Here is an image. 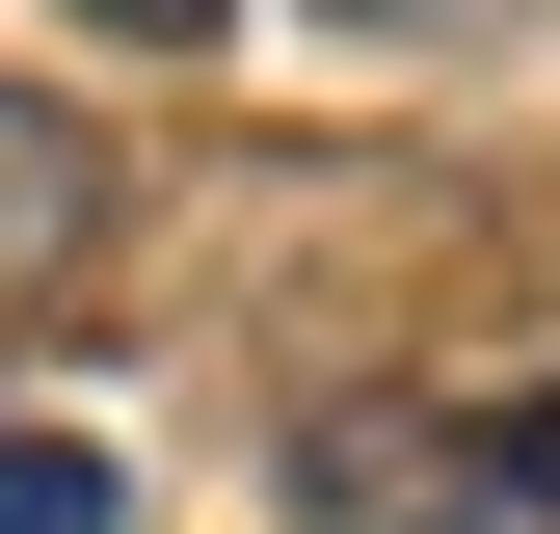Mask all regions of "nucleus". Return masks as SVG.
Segmentation results:
<instances>
[{"mask_svg":"<svg viewBox=\"0 0 560 534\" xmlns=\"http://www.w3.org/2000/svg\"><path fill=\"white\" fill-rule=\"evenodd\" d=\"M81 27H133V54H187V27H214V0H81Z\"/></svg>","mask_w":560,"mask_h":534,"instance_id":"3","label":"nucleus"},{"mask_svg":"<svg viewBox=\"0 0 560 534\" xmlns=\"http://www.w3.org/2000/svg\"><path fill=\"white\" fill-rule=\"evenodd\" d=\"M347 534H560V400L454 428V454H428V508H347Z\"/></svg>","mask_w":560,"mask_h":534,"instance_id":"1","label":"nucleus"},{"mask_svg":"<svg viewBox=\"0 0 560 534\" xmlns=\"http://www.w3.org/2000/svg\"><path fill=\"white\" fill-rule=\"evenodd\" d=\"M0 534H107V454L81 428H0Z\"/></svg>","mask_w":560,"mask_h":534,"instance_id":"2","label":"nucleus"}]
</instances>
